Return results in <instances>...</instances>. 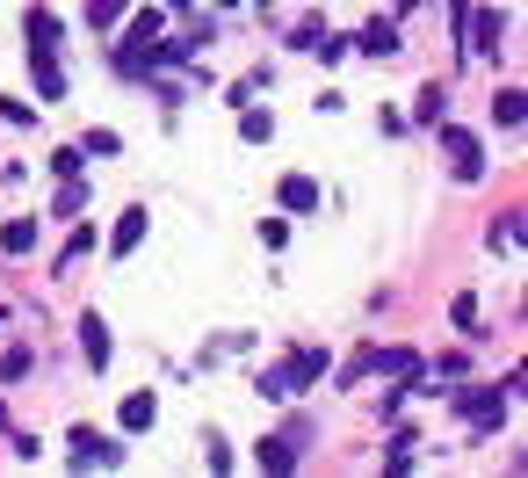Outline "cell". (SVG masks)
<instances>
[{
  "instance_id": "6da1fadb",
  "label": "cell",
  "mask_w": 528,
  "mask_h": 478,
  "mask_svg": "<svg viewBox=\"0 0 528 478\" xmlns=\"http://www.w3.org/2000/svg\"><path fill=\"white\" fill-rule=\"evenodd\" d=\"M319 377H326V355L304 348V355H290V363L261 370V399H290V392H304V384H319Z\"/></svg>"
},
{
  "instance_id": "7a4b0ae2",
  "label": "cell",
  "mask_w": 528,
  "mask_h": 478,
  "mask_svg": "<svg viewBox=\"0 0 528 478\" xmlns=\"http://www.w3.org/2000/svg\"><path fill=\"white\" fill-rule=\"evenodd\" d=\"M160 37H167V22H160V8H145V15L131 22V37H123V51H116V66H123V73H145V66H160Z\"/></svg>"
},
{
  "instance_id": "3957f363",
  "label": "cell",
  "mask_w": 528,
  "mask_h": 478,
  "mask_svg": "<svg viewBox=\"0 0 528 478\" xmlns=\"http://www.w3.org/2000/svg\"><path fill=\"white\" fill-rule=\"evenodd\" d=\"M456 406H463V421H471L478 435H492L507 421V392H500V384H485V392H456Z\"/></svg>"
},
{
  "instance_id": "277c9868",
  "label": "cell",
  "mask_w": 528,
  "mask_h": 478,
  "mask_svg": "<svg viewBox=\"0 0 528 478\" xmlns=\"http://www.w3.org/2000/svg\"><path fill=\"white\" fill-rule=\"evenodd\" d=\"M442 153L456 167V182H478V174H485V153H478V138L463 131V124H442Z\"/></svg>"
},
{
  "instance_id": "5b68a950",
  "label": "cell",
  "mask_w": 528,
  "mask_h": 478,
  "mask_svg": "<svg viewBox=\"0 0 528 478\" xmlns=\"http://www.w3.org/2000/svg\"><path fill=\"white\" fill-rule=\"evenodd\" d=\"M73 464H123V450L95 428H73Z\"/></svg>"
},
{
  "instance_id": "8992f818",
  "label": "cell",
  "mask_w": 528,
  "mask_h": 478,
  "mask_svg": "<svg viewBox=\"0 0 528 478\" xmlns=\"http://www.w3.org/2000/svg\"><path fill=\"white\" fill-rule=\"evenodd\" d=\"M29 58H58V15L29 8Z\"/></svg>"
},
{
  "instance_id": "52a82bcc",
  "label": "cell",
  "mask_w": 528,
  "mask_h": 478,
  "mask_svg": "<svg viewBox=\"0 0 528 478\" xmlns=\"http://www.w3.org/2000/svg\"><path fill=\"white\" fill-rule=\"evenodd\" d=\"M254 464H261V471H290V464H297V435H268L261 450H254Z\"/></svg>"
},
{
  "instance_id": "ba28073f",
  "label": "cell",
  "mask_w": 528,
  "mask_h": 478,
  "mask_svg": "<svg viewBox=\"0 0 528 478\" xmlns=\"http://www.w3.org/2000/svg\"><path fill=\"white\" fill-rule=\"evenodd\" d=\"M80 355H87V363H95V370L109 363V326H102L95 312H87V319H80Z\"/></svg>"
},
{
  "instance_id": "9c48e42d",
  "label": "cell",
  "mask_w": 528,
  "mask_h": 478,
  "mask_svg": "<svg viewBox=\"0 0 528 478\" xmlns=\"http://www.w3.org/2000/svg\"><path fill=\"white\" fill-rule=\"evenodd\" d=\"M138 239H145V211H123L109 232V254H138Z\"/></svg>"
},
{
  "instance_id": "30bf717a",
  "label": "cell",
  "mask_w": 528,
  "mask_h": 478,
  "mask_svg": "<svg viewBox=\"0 0 528 478\" xmlns=\"http://www.w3.org/2000/svg\"><path fill=\"white\" fill-rule=\"evenodd\" d=\"M377 370H391V377H406V384H420V377H427L413 348H377Z\"/></svg>"
},
{
  "instance_id": "8fae6325",
  "label": "cell",
  "mask_w": 528,
  "mask_h": 478,
  "mask_svg": "<svg viewBox=\"0 0 528 478\" xmlns=\"http://www.w3.org/2000/svg\"><path fill=\"white\" fill-rule=\"evenodd\" d=\"M116 421L138 435V428H152V421H160V406H152V392H131V399H123V413H116Z\"/></svg>"
},
{
  "instance_id": "7c38bea8",
  "label": "cell",
  "mask_w": 528,
  "mask_h": 478,
  "mask_svg": "<svg viewBox=\"0 0 528 478\" xmlns=\"http://www.w3.org/2000/svg\"><path fill=\"white\" fill-rule=\"evenodd\" d=\"M355 44H362L369 58H398V29H391V22H369V29H362Z\"/></svg>"
},
{
  "instance_id": "4fadbf2b",
  "label": "cell",
  "mask_w": 528,
  "mask_h": 478,
  "mask_svg": "<svg viewBox=\"0 0 528 478\" xmlns=\"http://www.w3.org/2000/svg\"><path fill=\"white\" fill-rule=\"evenodd\" d=\"M0 247H8V254H29V247H37V218H8V225H0Z\"/></svg>"
},
{
  "instance_id": "5bb4252c",
  "label": "cell",
  "mask_w": 528,
  "mask_h": 478,
  "mask_svg": "<svg viewBox=\"0 0 528 478\" xmlns=\"http://www.w3.org/2000/svg\"><path fill=\"white\" fill-rule=\"evenodd\" d=\"M29 66H37V95H44V102L66 95V73H58V58H29Z\"/></svg>"
},
{
  "instance_id": "9a60e30c",
  "label": "cell",
  "mask_w": 528,
  "mask_h": 478,
  "mask_svg": "<svg viewBox=\"0 0 528 478\" xmlns=\"http://www.w3.org/2000/svg\"><path fill=\"white\" fill-rule=\"evenodd\" d=\"M283 211H319V189L304 182V174H290V182H283Z\"/></svg>"
},
{
  "instance_id": "2e32d148",
  "label": "cell",
  "mask_w": 528,
  "mask_h": 478,
  "mask_svg": "<svg viewBox=\"0 0 528 478\" xmlns=\"http://www.w3.org/2000/svg\"><path fill=\"white\" fill-rule=\"evenodd\" d=\"M239 138H246V145H268V138H275V116H268V109H246V116H239Z\"/></svg>"
},
{
  "instance_id": "e0dca14e",
  "label": "cell",
  "mask_w": 528,
  "mask_h": 478,
  "mask_svg": "<svg viewBox=\"0 0 528 478\" xmlns=\"http://www.w3.org/2000/svg\"><path fill=\"white\" fill-rule=\"evenodd\" d=\"M492 116H500L507 131H521V116H528L521 109V87H500V95H492Z\"/></svg>"
},
{
  "instance_id": "ac0fdd59",
  "label": "cell",
  "mask_w": 528,
  "mask_h": 478,
  "mask_svg": "<svg viewBox=\"0 0 528 478\" xmlns=\"http://www.w3.org/2000/svg\"><path fill=\"white\" fill-rule=\"evenodd\" d=\"M449 319H456V326H463V334H471V341L485 334V326H478V297H456V305H449Z\"/></svg>"
},
{
  "instance_id": "d6986e66",
  "label": "cell",
  "mask_w": 528,
  "mask_h": 478,
  "mask_svg": "<svg viewBox=\"0 0 528 478\" xmlns=\"http://www.w3.org/2000/svg\"><path fill=\"white\" fill-rule=\"evenodd\" d=\"M420 124H442V87H420V102H413Z\"/></svg>"
},
{
  "instance_id": "ffe728a7",
  "label": "cell",
  "mask_w": 528,
  "mask_h": 478,
  "mask_svg": "<svg viewBox=\"0 0 528 478\" xmlns=\"http://www.w3.org/2000/svg\"><path fill=\"white\" fill-rule=\"evenodd\" d=\"M73 211H87V189L66 174V189H58V218H73Z\"/></svg>"
},
{
  "instance_id": "44dd1931",
  "label": "cell",
  "mask_w": 528,
  "mask_h": 478,
  "mask_svg": "<svg viewBox=\"0 0 528 478\" xmlns=\"http://www.w3.org/2000/svg\"><path fill=\"white\" fill-rule=\"evenodd\" d=\"M369 370H377V348H355L348 370H340V384H355V377H369Z\"/></svg>"
},
{
  "instance_id": "7402d4cb",
  "label": "cell",
  "mask_w": 528,
  "mask_h": 478,
  "mask_svg": "<svg viewBox=\"0 0 528 478\" xmlns=\"http://www.w3.org/2000/svg\"><path fill=\"white\" fill-rule=\"evenodd\" d=\"M123 15V0H87V22H95V29H109Z\"/></svg>"
},
{
  "instance_id": "603a6c76",
  "label": "cell",
  "mask_w": 528,
  "mask_h": 478,
  "mask_svg": "<svg viewBox=\"0 0 528 478\" xmlns=\"http://www.w3.org/2000/svg\"><path fill=\"white\" fill-rule=\"evenodd\" d=\"M492 247L514 254V247H521V218H500V225H492Z\"/></svg>"
},
{
  "instance_id": "cb8c5ba5",
  "label": "cell",
  "mask_w": 528,
  "mask_h": 478,
  "mask_svg": "<svg viewBox=\"0 0 528 478\" xmlns=\"http://www.w3.org/2000/svg\"><path fill=\"white\" fill-rule=\"evenodd\" d=\"M80 153H95V160H109V153H116V131H87V145H80Z\"/></svg>"
},
{
  "instance_id": "d4e9b609",
  "label": "cell",
  "mask_w": 528,
  "mask_h": 478,
  "mask_svg": "<svg viewBox=\"0 0 528 478\" xmlns=\"http://www.w3.org/2000/svg\"><path fill=\"white\" fill-rule=\"evenodd\" d=\"M391 8H420V0H391Z\"/></svg>"
},
{
  "instance_id": "484cf974",
  "label": "cell",
  "mask_w": 528,
  "mask_h": 478,
  "mask_svg": "<svg viewBox=\"0 0 528 478\" xmlns=\"http://www.w3.org/2000/svg\"><path fill=\"white\" fill-rule=\"evenodd\" d=\"M160 8H181V0H160Z\"/></svg>"
}]
</instances>
